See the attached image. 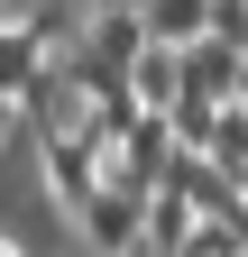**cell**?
<instances>
[{
  "label": "cell",
  "mask_w": 248,
  "mask_h": 257,
  "mask_svg": "<svg viewBox=\"0 0 248 257\" xmlns=\"http://www.w3.org/2000/svg\"><path fill=\"white\" fill-rule=\"evenodd\" d=\"M147 211H157V202H138V193L101 184V193H92V202L74 211V230L101 248V257H138V248H147Z\"/></svg>",
  "instance_id": "cell-1"
},
{
  "label": "cell",
  "mask_w": 248,
  "mask_h": 257,
  "mask_svg": "<svg viewBox=\"0 0 248 257\" xmlns=\"http://www.w3.org/2000/svg\"><path fill=\"white\" fill-rule=\"evenodd\" d=\"M37 166H46V193L65 211H83L92 193L110 184V166H101V138H37Z\"/></svg>",
  "instance_id": "cell-2"
},
{
  "label": "cell",
  "mask_w": 248,
  "mask_h": 257,
  "mask_svg": "<svg viewBox=\"0 0 248 257\" xmlns=\"http://www.w3.org/2000/svg\"><path fill=\"white\" fill-rule=\"evenodd\" d=\"M239 83H248V55L239 46H221V37L184 46V101H239Z\"/></svg>",
  "instance_id": "cell-3"
},
{
  "label": "cell",
  "mask_w": 248,
  "mask_h": 257,
  "mask_svg": "<svg viewBox=\"0 0 248 257\" xmlns=\"http://www.w3.org/2000/svg\"><path fill=\"white\" fill-rule=\"evenodd\" d=\"M193 230H202L193 193L166 184V193H157V211H147V248H157V257H193Z\"/></svg>",
  "instance_id": "cell-4"
},
{
  "label": "cell",
  "mask_w": 248,
  "mask_h": 257,
  "mask_svg": "<svg viewBox=\"0 0 248 257\" xmlns=\"http://www.w3.org/2000/svg\"><path fill=\"white\" fill-rule=\"evenodd\" d=\"M129 92H138V110H184V55L175 46H147L129 64Z\"/></svg>",
  "instance_id": "cell-5"
},
{
  "label": "cell",
  "mask_w": 248,
  "mask_h": 257,
  "mask_svg": "<svg viewBox=\"0 0 248 257\" xmlns=\"http://www.w3.org/2000/svg\"><path fill=\"white\" fill-rule=\"evenodd\" d=\"M138 19H147V37H157V46H175V55L211 37V0H147Z\"/></svg>",
  "instance_id": "cell-6"
},
{
  "label": "cell",
  "mask_w": 248,
  "mask_h": 257,
  "mask_svg": "<svg viewBox=\"0 0 248 257\" xmlns=\"http://www.w3.org/2000/svg\"><path fill=\"white\" fill-rule=\"evenodd\" d=\"M147 46H157V37H147L138 10H92V55H101V64H119V74H129Z\"/></svg>",
  "instance_id": "cell-7"
},
{
  "label": "cell",
  "mask_w": 248,
  "mask_h": 257,
  "mask_svg": "<svg viewBox=\"0 0 248 257\" xmlns=\"http://www.w3.org/2000/svg\"><path fill=\"white\" fill-rule=\"evenodd\" d=\"M211 37L248 55V0H211Z\"/></svg>",
  "instance_id": "cell-8"
},
{
  "label": "cell",
  "mask_w": 248,
  "mask_h": 257,
  "mask_svg": "<svg viewBox=\"0 0 248 257\" xmlns=\"http://www.w3.org/2000/svg\"><path fill=\"white\" fill-rule=\"evenodd\" d=\"M92 10H147V0H92Z\"/></svg>",
  "instance_id": "cell-9"
},
{
  "label": "cell",
  "mask_w": 248,
  "mask_h": 257,
  "mask_svg": "<svg viewBox=\"0 0 248 257\" xmlns=\"http://www.w3.org/2000/svg\"><path fill=\"white\" fill-rule=\"evenodd\" d=\"M0 257H28V248H19V239H0Z\"/></svg>",
  "instance_id": "cell-10"
},
{
  "label": "cell",
  "mask_w": 248,
  "mask_h": 257,
  "mask_svg": "<svg viewBox=\"0 0 248 257\" xmlns=\"http://www.w3.org/2000/svg\"><path fill=\"white\" fill-rule=\"evenodd\" d=\"M138 257H157V248H138Z\"/></svg>",
  "instance_id": "cell-11"
}]
</instances>
